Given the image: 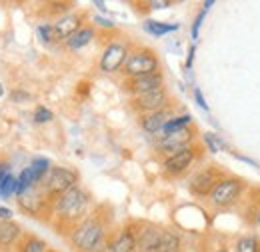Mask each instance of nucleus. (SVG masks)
<instances>
[{"instance_id":"nucleus-1","label":"nucleus","mask_w":260,"mask_h":252,"mask_svg":"<svg viewBox=\"0 0 260 252\" xmlns=\"http://www.w3.org/2000/svg\"><path fill=\"white\" fill-rule=\"evenodd\" d=\"M86 208H88V194L78 186L66 190L64 194L56 196V202H54L56 216L66 222L80 220L86 214Z\"/></svg>"},{"instance_id":"nucleus-2","label":"nucleus","mask_w":260,"mask_h":252,"mask_svg":"<svg viewBox=\"0 0 260 252\" xmlns=\"http://www.w3.org/2000/svg\"><path fill=\"white\" fill-rule=\"evenodd\" d=\"M72 244L80 252H98L104 246V226L96 218H86L72 230Z\"/></svg>"},{"instance_id":"nucleus-3","label":"nucleus","mask_w":260,"mask_h":252,"mask_svg":"<svg viewBox=\"0 0 260 252\" xmlns=\"http://www.w3.org/2000/svg\"><path fill=\"white\" fill-rule=\"evenodd\" d=\"M78 182V174L70 168H62V166H54L48 170V174L42 180V188L48 196H60L66 190L74 188Z\"/></svg>"},{"instance_id":"nucleus-4","label":"nucleus","mask_w":260,"mask_h":252,"mask_svg":"<svg viewBox=\"0 0 260 252\" xmlns=\"http://www.w3.org/2000/svg\"><path fill=\"white\" fill-rule=\"evenodd\" d=\"M122 70L128 78L142 76V74H152V72H158V58L150 50H136V52L128 54Z\"/></svg>"},{"instance_id":"nucleus-5","label":"nucleus","mask_w":260,"mask_h":252,"mask_svg":"<svg viewBox=\"0 0 260 252\" xmlns=\"http://www.w3.org/2000/svg\"><path fill=\"white\" fill-rule=\"evenodd\" d=\"M242 188L244 186L238 178H220V182L210 192V202L218 208H228L240 198Z\"/></svg>"},{"instance_id":"nucleus-6","label":"nucleus","mask_w":260,"mask_h":252,"mask_svg":"<svg viewBox=\"0 0 260 252\" xmlns=\"http://www.w3.org/2000/svg\"><path fill=\"white\" fill-rule=\"evenodd\" d=\"M190 142H192V132L188 128H184V130H178V132L162 134L156 140V148H158V152H164L166 156H172V154L188 148Z\"/></svg>"},{"instance_id":"nucleus-7","label":"nucleus","mask_w":260,"mask_h":252,"mask_svg":"<svg viewBox=\"0 0 260 252\" xmlns=\"http://www.w3.org/2000/svg\"><path fill=\"white\" fill-rule=\"evenodd\" d=\"M166 102H168V94L162 88H156V90H150V92H144V94H136L132 98V104L138 112L142 114H150V112H158L166 108Z\"/></svg>"},{"instance_id":"nucleus-8","label":"nucleus","mask_w":260,"mask_h":252,"mask_svg":"<svg viewBox=\"0 0 260 252\" xmlns=\"http://www.w3.org/2000/svg\"><path fill=\"white\" fill-rule=\"evenodd\" d=\"M126 58H128L126 46L120 44V42H112V44L106 46V50L100 56V70L102 72H108V74L110 72H116V70H120L124 66Z\"/></svg>"},{"instance_id":"nucleus-9","label":"nucleus","mask_w":260,"mask_h":252,"mask_svg":"<svg viewBox=\"0 0 260 252\" xmlns=\"http://www.w3.org/2000/svg\"><path fill=\"white\" fill-rule=\"evenodd\" d=\"M220 182V174H218V170H214V168H204V170H200V172H196L194 176H192V180H190V184H188V188L192 194L196 196H210V192L214 190V186Z\"/></svg>"},{"instance_id":"nucleus-10","label":"nucleus","mask_w":260,"mask_h":252,"mask_svg":"<svg viewBox=\"0 0 260 252\" xmlns=\"http://www.w3.org/2000/svg\"><path fill=\"white\" fill-rule=\"evenodd\" d=\"M162 74L160 72H152V74H142V76H134L126 82V88H128L132 94H144V92H150V90H156V88H162Z\"/></svg>"},{"instance_id":"nucleus-11","label":"nucleus","mask_w":260,"mask_h":252,"mask_svg":"<svg viewBox=\"0 0 260 252\" xmlns=\"http://www.w3.org/2000/svg\"><path fill=\"white\" fill-rule=\"evenodd\" d=\"M194 156H196L194 148L188 146V148H184V150H180V152H176L172 156H166V160H164V170L168 174H182L186 168H190V164L194 162Z\"/></svg>"},{"instance_id":"nucleus-12","label":"nucleus","mask_w":260,"mask_h":252,"mask_svg":"<svg viewBox=\"0 0 260 252\" xmlns=\"http://www.w3.org/2000/svg\"><path fill=\"white\" fill-rule=\"evenodd\" d=\"M162 230L158 226H144L138 234H136V250L138 252H156L158 242H160Z\"/></svg>"},{"instance_id":"nucleus-13","label":"nucleus","mask_w":260,"mask_h":252,"mask_svg":"<svg viewBox=\"0 0 260 252\" xmlns=\"http://www.w3.org/2000/svg\"><path fill=\"white\" fill-rule=\"evenodd\" d=\"M48 194L44 192L42 186H32V188H28L24 194H20V206H22V210H26V212H30V214H38L40 210H42V206L46 204V198Z\"/></svg>"},{"instance_id":"nucleus-14","label":"nucleus","mask_w":260,"mask_h":252,"mask_svg":"<svg viewBox=\"0 0 260 252\" xmlns=\"http://www.w3.org/2000/svg\"><path fill=\"white\" fill-rule=\"evenodd\" d=\"M170 120V112L164 108V110H158V112H150V114H142L140 118V124L142 128L148 132V134H156L164 128V124Z\"/></svg>"},{"instance_id":"nucleus-15","label":"nucleus","mask_w":260,"mask_h":252,"mask_svg":"<svg viewBox=\"0 0 260 252\" xmlns=\"http://www.w3.org/2000/svg\"><path fill=\"white\" fill-rule=\"evenodd\" d=\"M52 26H54V32H56V38H58V40H68L74 32L80 30V16H76V14H66L58 22H54Z\"/></svg>"},{"instance_id":"nucleus-16","label":"nucleus","mask_w":260,"mask_h":252,"mask_svg":"<svg viewBox=\"0 0 260 252\" xmlns=\"http://www.w3.org/2000/svg\"><path fill=\"white\" fill-rule=\"evenodd\" d=\"M110 252H136V232L124 228L110 244Z\"/></svg>"},{"instance_id":"nucleus-17","label":"nucleus","mask_w":260,"mask_h":252,"mask_svg":"<svg viewBox=\"0 0 260 252\" xmlns=\"http://www.w3.org/2000/svg\"><path fill=\"white\" fill-rule=\"evenodd\" d=\"M20 236V226L12 220H0V246H10Z\"/></svg>"},{"instance_id":"nucleus-18","label":"nucleus","mask_w":260,"mask_h":252,"mask_svg":"<svg viewBox=\"0 0 260 252\" xmlns=\"http://www.w3.org/2000/svg\"><path fill=\"white\" fill-rule=\"evenodd\" d=\"M92 38H94V30H92V28H80V30L74 32V34L66 40V46L72 48V50H78V48L86 46Z\"/></svg>"},{"instance_id":"nucleus-19","label":"nucleus","mask_w":260,"mask_h":252,"mask_svg":"<svg viewBox=\"0 0 260 252\" xmlns=\"http://www.w3.org/2000/svg\"><path fill=\"white\" fill-rule=\"evenodd\" d=\"M192 122V116L190 114H184V116H176V118H170L166 124H164L162 132L164 134H170V132H178V130H184L188 128Z\"/></svg>"},{"instance_id":"nucleus-20","label":"nucleus","mask_w":260,"mask_h":252,"mask_svg":"<svg viewBox=\"0 0 260 252\" xmlns=\"http://www.w3.org/2000/svg\"><path fill=\"white\" fill-rule=\"evenodd\" d=\"M144 28L150 32V34H154V36H162V34H168V32L176 30L178 24H164V22H156V20H148V22L144 24Z\"/></svg>"},{"instance_id":"nucleus-21","label":"nucleus","mask_w":260,"mask_h":252,"mask_svg":"<svg viewBox=\"0 0 260 252\" xmlns=\"http://www.w3.org/2000/svg\"><path fill=\"white\" fill-rule=\"evenodd\" d=\"M30 168H32L36 180H38V182H42V180H44V176H46V174H48V170H50V162H48L46 158H34L32 164H30Z\"/></svg>"},{"instance_id":"nucleus-22","label":"nucleus","mask_w":260,"mask_h":252,"mask_svg":"<svg viewBox=\"0 0 260 252\" xmlns=\"http://www.w3.org/2000/svg\"><path fill=\"white\" fill-rule=\"evenodd\" d=\"M12 194H16V178L8 172V174L0 180V196H2V198H8V196H12Z\"/></svg>"},{"instance_id":"nucleus-23","label":"nucleus","mask_w":260,"mask_h":252,"mask_svg":"<svg viewBox=\"0 0 260 252\" xmlns=\"http://www.w3.org/2000/svg\"><path fill=\"white\" fill-rule=\"evenodd\" d=\"M46 248H48L46 242L36 238V236H28L22 244V252H46Z\"/></svg>"},{"instance_id":"nucleus-24","label":"nucleus","mask_w":260,"mask_h":252,"mask_svg":"<svg viewBox=\"0 0 260 252\" xmlns=\"http://www.w3.org/2000/svg\"><path fill=\"white\" fill-rule=\"evenodd\" d=\"M258 240L254 236H244L238 240L236 244V252H258Z\"/></svg>"},{"instance_id":"nucleus-25","label":"nucleus","mask_w":260,"mask_h":252,"mask_svg":"<svg viewBox=\"0 0 260 252\" xmlns=\"http://www.w3.org/2000/svg\"><path fill=\"white\" fill-rule=\"evenodd\" d=\"M34 120H36L38 124L50 122V120H52V112H50L46 106H38V108L34 110Z\"/></svg>"},{"instance_id":"nucleus-26","label":"nucleus","mask_w":260,"mask_h":252,"mask_svg":"<svg viewBox=\"0 0 260 252\" xmlns=\"http://www.w3.org/2000/svg\"><path fill=\"white\" fill-rule=\"evenodd\" d=\"M38 36L44 40V42H52V40H58L56 38V32L52 24H44V26H38Z\"/></svg>"},{"instance_id":"nucleus-27","label":"nucleus","mask_w":260,"mask_h":252,"mask_svg":"<svg viewBox=\"0 0 260 252\" xmlns=\"http://www.w3.org/2000/svg\"><path fill=\"white\" fill-rule=\"evenodd\" d=\"M204 140L208 142V146H210V150H212V152H216V150L220 148V142H216V140H214V134H204Z\"/></svg>"},{"instance_id":"nucleus-28","label":"nucleus","mask_w":260,"mask_h":252,"mask_svg":"<svg viewBox=\"0 0 260 252\" xmlns=\"http://www.w3.org/2000/svg\"><path fill=\"white\" fill-rule=\"evenodd\" d=\"M12 218V210L6 206H0V220H10Z\"/></svg>"},{"instance_id":"nucleus-29","label":"nucleus","mask_w":260,"mask_h":252,"mask_svg":"<svg viewBox=\"0 0 260 252\" xmlns=\"http://www.w3.org/2000/svg\"><path fill=\"white\" fill-rule=\"evenodd\" d=\"M202 18H204V12H200L198 16H196V20H194V26H192V36H198V28H200V22H202Z\"/></svg>"},{"instance_id":"nucleus-30","label":"nucleus","mask_w":260,"mask_h":252,"mask_svg":"<svg viewBox=\"0 0 260 252\" xmlns=\"http://www.w3.org/2000/svg\"><path fill=\"white\" fill-rule=\"evenodd\" d=\"M194 96H196V102H198V106H202V108L206 110V108H208V106H206V100L202 98V92H200L198 88H196V90H194Z\"/></svg>"},{"instance_id":"nucleus-31","label":"nucleus","mask_w":260,"mask_h":252,"mask_svg":"<svg viewBox=\"0 0 260 252\" xmlns=\"http://www.w3.org/2000/svg\"><path fill=\"white\" fill-rule=\"evenodd\" d=\"M6 174H8V166H4V164L0 162V180H2Z\"/></svg>"},{"instance_id":"nucleus-32","label":"nucleus","mask_w":260,"mask_h":252,"mask_svg":"<svg viewBox=\"0 0 260 252\" xmlns=\"http://www.w3.org/2000/svg\"><path fill=\"white\" fill-rule=\"evenodd\" d=\"M96 22L100 26H108V28L112 26V22H110V20H104V18H96Z\"/></svg>"},{"instance_id":"nucleus-33","label":"nucleus","mask_w":260,"mask_h":252,"mask_svg":"<svg viewBox=\"0 0 260 252\" xmlns=\"http://www.w3.org/2000/svg\"><path fill=\"white\" fill-rule=\"evenodd\" d=\"M150 6H154V8H162V6H168V2H152Z\"/></svg>"},{"instance_id":"nucleus-34","label":"nucleus","mask_w":260,"mask_h":252,"mask_svg":"<svg viewBox=\"0 0 260 252\" xmlns=\"http://www.w3.org/2000/svg\"><path fill=\"white\" fill-rule=\"evenodd\" d=\"M4 94V86H2V84H0V96Z\"/></svg>"},{"instance_id":"nucleus-35","label":"nucleus","mask_w":260,"mask_h":252,"mask_svg":"<svg viewBox=\"0 0 260 252\" xmlns=\"http://www.w3.org/2000/svg\"><path fill=\"white\" fill-rule=\"evenodd\" d=\"M216 252H228L226 248H220V250H216Z\"/></svg>"},{"instance_id":"nucleus-36","label":"nucleus","mask_w":260,"mask_h":252,"mask_svg":"<svg viewBox=\"0 0 260 252\" xmlns=\"http://www.w3.org/2000/svg\"><path fill=\"white\" fill-rule=\"evenodd\" d=\"M256 218H258V224H260V210H258V216H256Z\"/></svg>"},{"instance_id":"nucleus-37","label":"nucleus","mask_w":260,"mask_h":252,"mask_svg":"<svg viewBox=\"0 0 260 252\" xmlns=\"http://www.w3.org/2000/svg\"><path fill=\"white\" fill-rule=\"evenodd\" d=\"M258 252H260V244H258Z\"/></svg>"}]
</instances>
